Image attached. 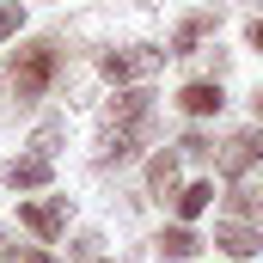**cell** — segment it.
I'll list each match as a JSON object with an SVG mask.
<instances>
[{
	"label": "cell",
	"instance_id": "4fadbf2b",
	"mask_svg": "<svg viewBox=\"0 0 263 263\" xmlns=\"http://www.w3.org/2000/svg\"><path fill=\"white\" fill-rule=\"evenodd\" d=\"M147 184H153V196H178V153H159L147 165Z\"/></svg>",
	"mask_w": 263,
	"mask_h": 263
},
{
	"label": "cell",
	"instance_id": "9a60e30c",
	"mask_svg": "<svg viewBox=\"0 0 263 263\" xmlns=\"http://www.w3.org/2000/svg\"><path fill=\"white\" fill-rule=\"evenodd\" d=\"M55 147H62V123H55V117H49V123H43V129L31 135V153H49V159H55Z\"/></svg>",
	"mask_w": 263,
	"mask_h": 263
},
{
	"label": "cell",
	"instance_id": "2e32d148",
	"mask_svg": "<svg viewBox=\"0 0 263 263\" xmlns=\"http://www.w3.org/2000/svg\"><path fill=\"white\" fill-rule=\"evenodd\" d=\"M18 25H25V6H18V0H0V43H6Z\"/></svg>",
	"mask_w": 263,
	"mask_h": 263
},
{
	"label": "cell",
	"instance_id": "7c38bea8",
	"mask_svg": "<svg viewBox=\"0 0 263 263\" xmlns=\"http://www.w3.org/2000/svg\"><path fill=\"white\" fill-rule=\"evenodd\" d=\"M233 214H239V220H263V184L257 178H239V190H233Z\"/></svg>",
	"mask_w": 263,
	"mask_h": 263
},
{
	"label": "cell",
	"instance_id": "6da1fadb",
	"mask_svg": "<svg viewBox=\"0 0 263 263\" xmlns=\"http://www.w3.org/2000/svg\"><path fill=\"white\" fill-rule=\"evenodd\" d=\"M55 67H62V49H55L49 37L25 43V49H18V62H12V92H18V104H25V98H43V92H49V80H55Z\"/></svg>",
	"mask_w": 263,
	"mask_h": 263
},
{
	"label": "cell",
	"instance_id": "277c9868",
	"mask_svg": "<svg viewBox=\"0 0 263 263\" xmlns=\"http://www.w3.org/2000/svg\"><path fill=\"white\" fill-rule=\"evenodd\" d=\"M257 165H263V129L227 135V147H220V172H227V178H251Z\"/></svg>",
	"mask_w": 263,
	"mask_h": 263
},
{
	"label": "cell",
	"instance_id": "8992f818",
	"mask_svg": "<svg viewBox=\"0 0 263 263\" xmlns=\"http://www.w3.org/2000/svg\"><path fill=\"white\" fill-rule=\"evenodd\" d=\"M214 245H220L227 257H257V251H263V233L251 227V220H239V214H233V220H220V227H214Z\"/></svg>",
	"mask_w": 263,
	"mask_h": 263
},
{
	"label": "cell",
	"instance_id": "9c48e42d",
	"mask_svg": "<svg viewBox=\"0 0 263 263\" xmlns=\"http://www.w3.org/2000/svg\"><path fill=\"white\" fill-rule=\"evenodd\" d=\"M178 104H184V117H220L227 92H220V80H190V86L178 92Z\"/></svg>",
	"mask_w": 263,
	"mask_h": 263
},
{
	"label": "cell",
	"instance_id": "ba28073f",
	"mask_svg": "<svg viewBox=\"0 0 263 263\" xmlns=\"http://www.w3.org/2000/svg\"><path fill=\"white\" fill-rule=\"evenodd\" d=\"M49 178H55V159H49V153H25V159L6 165V184H12V190H43Z\"/></svg>",
	"mask_w": 263,
	"mask_h": 263
},
{
	"label": "cell",
	"instance_id": "30bf717a",
	"mask_svg": "<svg viewBox=\"0 0 263 263\" xmlns=\"http://www.w3.org/2000/svg\"><path fill=\"white\" fill-rule=\"evenodd\" d=\"M141 117H153V92H147V86L117 92V98H110V110H104V123H141Z\"/></svg>",
	"mask_w": 263,
	"mask_h": 263
},
{
	"label": "cell",
	"instance_id": "d6986e66",
	"mask_svg": "<svg viewBox=\"0 0 263 263\" xmlns=\"http://www.w3.org/2000/svg\"><path fill=\"white\" fill-rule=\"evenodd\" d=\"M251 49H263V18H257V25H251Z\"/></svg>",
	"mask_w": 263,
	"mask_h": 263
},
{
	"label": "cell",
	"instance_id": "5b68a950",
	"mask_svg": "<svg viewBox=\"0 0 263 263\" xmlns=\"http://www.w3.org/2000/svg\"><path fill=\"white\" fill-rule=\"evenodd\" d=\"M220 31V6H202V12H190L178 31H172V55H196L202 37H214Z\"/></svg>",
	"mask_w": 263,
	"mask_h": 263
},
{
	"label": "cell",
	"instance_id": "7a4b0ae2",
	"mask_svg": "<svg viewBox=\"0 0 263 263\" xmlns=\"http://www.w3.org/2000/svg\"><path fill=\"white\" fill-rule=\"evenodd\" d=\"M172 49H153V43H129V49H110L104 55V80H117V86H135V80H153L159 67H165Z\"/></svg>",
	"mask_w": 263,
	"mask_h": 263
},
{
	"label": "cell",
	"instance_id": "ffe728a7",
	"mask_svg": "<svg viewBox=\"0 0 263 263\" xmlns=\"http://www.w3.org/2000/svg\"><path fill=\"white\" fill-rule=\"evenodd\" d=\"M251 104H257V123H263V86H257V98H251Z\"/></svg>",
	"mask_w": 263,
	"mask_h": 263
},
{
	"label": "cell",
	"instance_id": "e0dca14e",
	"mask_svg": "<svg viewBox=\"0 0 263 263\" xmlns=\"http://www.w3.org/2000/svg\"><path fill=\"white\" fill-rule=\"evenodd\" d=\"M184 153H190V159H214V141H208V135H184Z\"/></svg>",
	"mask_w": 263,
	"mask_h": 263
},
{
	"label": "cell",
	"instance_id": "8fae6325",
	"mask_svg": "<svg viewBox=\"0 0 263 263\" xmlns=\"http://www.w3.org/2000/svg\"><path fill=\"white\" fill-rule=\"evenodd\" d=\"M153 245H159V257H172V263H184V257H196V251H202V239L190 233V227H165Z\"/></svg>",
	"mask_w": 263,
	"mask_h": 263
},
{
	"label": "cell",
	"instance_id": "ac0fdd59",
	"mask_svg": "<svg viewBox=\"0 0 263 263\" xmlns=\"http://www.w3.org/2000/svg\"><path fill=\"white\" fill-rule=\"evenodd\" d=\"M12 263H55V257H43V251H18Z\"/></svg>",
	"mask_w": 263,
	"mask_h": 263
},
{
	"label": "cell",
	"instance_id": "5bb4252c",
	"mask_svg": "<svg viewBox=\"0 0 263 263\" xmlns=\"http://www.w3.org/2000/svg\"><path fill=\"white\" fill-rule=\"evenodd\" d=\"M178 214H184V220H196L202 208H208V202H214V184H184V190H178Z\"/></svg>",
	"mask_w": 263,
	"mask_h": 263
},
{
	"label": "cell",
	"instance_id": "52a82bcc",
	"mask_svg": "<svg viewBox=\"0 0 263 263\" xmlns=\"http://www.w3.org/2000/svg\"><path fill=\"white\" fill-rule=\"evenodd\" d=\"M18 220L37 233V239H62L67 227V196H49V202H31V208H18Z\"/></svg>",
	"mask_w": 263,
	"mask_h": 263
},
{
	"label": "cell",
	"instance_id": "3957f363",
	"mask_svg": "<svg viewBox=\"0 0 263 263\" xmlns=\"http://www.w3.org/2000/svg\"><path fill=\"white\" fill-rule=\"evenodd\" d=\"M147 141H153V117H141V123H104V141H98V165H123V159H135Z\"/></svg>",
	"mask_w": 263,
	"mask_h": 263
},
{
	"label": "cell",
	"instance_id": "44dd1931",
	"mask_svg": "<svg viewBox=\"0 0 263 263\" xmlns=\"http://www.w3.org/2000/svg\"><path fill=\"white\" fill-rule=\"evenodd\" d=\"M257 6H263V0H257Z\"/></svg>",
	"mask_w": 263,
	"mask_h": 263
}]
</instances>
